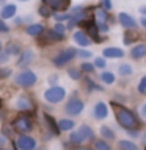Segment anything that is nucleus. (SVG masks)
<instances>
[{"label":"nucleus","instance_id":"nucleus-1","mask_svg":"<svg viewBox=\"0 0 146 150\" xmlns=\"http://www.w3.org/2000/svg\"><path fill=\"white\" fill-rule=\"evenodd\" d=\"M112 106L115 108V116H116V120L122 128L126 130H135L138 127V120H137L135 114L132 111H129L127 108L124 106H120L116 103H112Z\"/></svg>","mask_w":146,"mask_h":150},{"label":"nucleus","instance_id":"nucleus-2","mask_svg":"<svg viewBox=\"0 0 146 150\" xmlns=\"http://www.w3.org/2000/svg\"><path fill=\"white\" fill-rule=\"evenodd\" d=\"M66 97V91L61 86H52L44 92V100L49 103H60Z\"/></svg>","mask_w":146,"mask_h":150},{"label":"nucleus","instance_id":"nucleus-3","mask_svg":"<svg viewBox=\"0 0 146 150\" xmlns=\"http://www.w3.org/2000/svg\"><path fill=\"white\" fill-rule=\"evenodd\" d=\"M36 80H38L36 74L31 72V70H24V72L16 75V83L19 84V86H22V88L33 86V84L36 83Z\"/></svg>","mask_w":146,"mask_h":150},{"label":"nucleus","instance_id":"nucleus-4","mask_svg":"<svg viewBox=\"0 0 146 150\" xmlns=\"http://www.w3.org/2000/svg\"><path fill=\"white\" fill-rule=\"evenodd\" d=\"M75 55H77V50L72 49V47H69V49H64V50H61L60 53L54 58V64L58 66V67H61V66H64L66 63H69V61L72 59Z\"/></svg>","mask_w":146,"mask_h":150},{"label":"nucleus","instance_id":"nucleus-5","mask_svg":"<svg viewBox=\"0 0 146 150\" xmlns=\"http://www.w3.org/2000/svg\"><path fill=\"white\" fill-rule=\"evenodd\" d=\"M13 128L19 131V133H27V131L33 128V122L28 116H19L13 122Z\"/></svg>","mask_w":146,"mask_h":150},{"label":"nucleus","instance_id":"nucleus-6","mask_svg":"<svg viewBox=\"0 0 146 150\" xmlns=\"http://www.w3.org/2000/svg\"><path fill=\"white\" fill-rule=\"evenodd\" d=\"M94 22H96L97 30H101V31H107L108 30L105 9H102V8H96V9H94Z\"/></svg>","mask_w":146,"mask_h":150},{"label":"nucleus","instance_id":"nucleus-7","mask_svg":"<svg viewBox=\"0 0 146 150\" xmlns=\"http://www.w3.org/2000/svg\"><path fill=\"white\" fill-rule=\"evenodd\" d=\"M83 108H85V103L82 100H79V98H72V100L68 102V105H66L64 110L71 116H79L80 112L83 111Z\"/></svg>","mask_w":146,"mask_h":150},{"label":"nucleus","instance_id":"nucleus-8","mask_svg":"<svg viewBox=\"0 0 146 150\" xmlns=\"http://www.w3.org/2000/svg\"><path fill=\"white\" fill-rule=\"evenodd\" d=\"M16 147L17 150H35L36 141L30 136H19L16 139Z\"/></svg>","mask_w":146,"mask_h":150},{"label":"nucleus","instance_id":"nucleus-9","mask_svg":"<svg viewBox=\"0 0 146 150\" xmlns=\"http://www.w3.org/2000/svg\"><path fill=\"white\" fill-rule=\"evenodd\" d=\"M14 106H16V110H19V111H31L33 108H35V103H33L27 96H19L16 98V102H14Z\"/></svg>","mask_w":146,"mask_h":150},{"label":"nucleus","instance_id":"nucleus-10","mask_svg":"<svg viewBox=\"0 0 146 150\" xmlns=\"http://www.w3.org/2000/svg\"><path fill=\"white\" fill-rule=\"evenodd\" d=\"M42 2L49 8L55 9V11H64L71 5V0H42Z\"/></svg>","mask_w":146,"mask_h":150},{"label":"nucleus","instance_id":"nucleus-11","mask_svg":"<svg viewBox=\"0 0 146 150\" xmlns=\"http://www.w3.org/2000/svg\"><path fill=\"white\" fill-rule=\"evenodd\" d=\"M108 114V108L105 103H102V102H99L96 103V106H94V117L99 120H102V119H105Z\"/></svg>","mask_w":146,"mask_h":150},{"label":"nucleus","instance_id":"nucleus-12","mask_svg":"<svg viewBox=\"0 0 146 150\" xmlns=\"http://www.w3.org/2000/svg\"><path fill=\"white\" fill-rule=\"evenodd\" d=\"M120 22H121V25L126 27V28H135L137 27L135 19L132 16H129L127 13H120Z\"/></svg>","mask_w":146,"mask_h":150},{"label":"nucleus","instance_id":"nucleus-13","mask_svg":"<svg viewBox=\"0 0 146 150\" xmlns=\"http://www.w3.org/2000/svg\"><path fill=\"white\" fill-rule=\"evenodd\" d=\"M130 55H132V58H134V59H141V58H145V56H146V44H138V45H135L134 49H132Z\"/></svg>","mask_w":146,"mask_h":150},{"label":"nucleus","instance_id":"nucleus-14","mask_svg":"<svg viewBox=\"0 0 146 150\" xmlns=\"http://www.w3.org/2000/svg\"><path fill=\"white\" fill-rule=\"evenodd\" d=\"M104 56L105 58H122L124 56V52L118 47H108V49L104 50Z\"/></svg>","mask_w":146,"mask_h":150},{"label":"nucleus","instance_id":"nucleus-15","mask_svg":"<svg viewBox=\"0 0 146 150\" xmlns=\"http://www.w3.org/2000/svg\"><path fill=\"white\" fill-rule=\"evenodd\" d=\"M72 38H74V41L77 42L79 45H82V47H87L89 44L88 35H87V33H83V31H75Z\"/></svg>","mask_w":146,"mask_h":150},{"label":"nucleus","instance_id":"nucleus-16","mask_svg":"<svg viewBox=\"0 0 146 150\" xmlns=\"http://www.w3.org/2000/svg\"><path fill=\"white\" fill-rule=\"evenodd\" d=\"M42 31H44V27H42L41 23H31V25L27 27V33L30 36H33V38L42 35Z\"/></svg>","mask_w":146,"mask_h":150},{"label":"nucleus","instance_id":"nucleus-17","mask_svg":"<svg viewBox=\"0 0 146 150\" xmlns=\"http://www.w3.org/2000/svg\"><path fill=\"white\" fill-rule=\"evenodd\" d=\"M14 14H16V5H5L0 16H2V19H11L14 17Z\"/></svg>","mask_w":146,"mask_h":150},{"label":"nucleus","instance_id":"nucleus-18","mask_svg":"<svg viewBox=\"0 0 146 150\" xmlns=\"http://www.w3.org/2000/svg\"><path fill=\"white\" fill-rule=\"evenodd\" d=\"M79 133L82 134V138L85 141H91L94 138V131L91 130V127H88V125H82L79 128Z\"/></svg>","mask_w":146,"mask_h":150},{"label":"nucleus","instance_id":"nucleus-19","mask_svg":"<svg viewBox=\"0 0 146 150\" xmlns=\"http://www.w3.org/2000/svg\"><path fill=\"white\" fill-rule=\"evenodd\" d=\"M74 120H71V119H61V120H58V128L61 130V131H71L74 128Z\"/></svg>","mask_w":146,"mask_h":150},{"label":"nucleus","instance_id":"nucleus-20","mask_svg":"<svg viewBox=\"0 0 146 150\" xmlns=\"http://www.w3.org/2000/svg\"><path fill=\"white\" fill-rule=\"evenodd\" d=\"M31 59H33V52L24 50V53L21 55V59H19V66H27L28 63H31Z\"/></svg>","mask_w":146,"mask_h":150},{"label":"nucleus","instance_id":"nucleus-21","mask_svg":"<svg viewBox=\"0 0 146 150\" xmlns=\"http://www.w3.org/2000/svg\"><path fill=\"white\" fill-rule=\"evenodd\" d=\"M101 136L108 139V141H112V139H115V131H113L112 128H108L107 125H102L101 127Z\"/></svg>","mask_w":146,"mask_h":150},{"label":"nucleus","instance_id":"nucleus-22","mask_svg":"<svg viewBox=\"0 0 146 150\" xmlns=\"http://www.w3.org/2000/svg\"><path fill=\"white\" fill-rule=\"evenodd\" d=\"M118 147L121 150H138V147H137L134 142H130V141H121V142L118 144Z\"/></svg>","mask_w":146,"mask_h":150},{"label":"nucleus","instance_id":"nucleus-23","mask_svg":"<svg viewBox=\"0 0 146 150\" xmlns=\"http://www.w3.org/2000/svg\"><path fill=\"white\" fill-rule=\"evenodd\" d=\"M44 119H46L47 124H49V128H50L52 131H54V133H58V131H60V128H58V124H57V122H55L54 119H52V117H50L49 114H46V116H44Z\"/></svg>","mask_w":146,"mask_h":150},{"label":"nucleus","instance_id":"nucleus-24","mask_svg":"<svg viewBox=\"0 0 146 150\" xmlns=\"http://www.w3.org/2000/svg\"><path fill=\"white\" fill-rule=\"evenodd\" d=\"M118 72H120V75H122V77H129V75H132L130 64H121L120 69H118Z\"/></svg>","mask_w":146,"mask_h":150},{"label":"nucleus","instance_id":"nucleus-25","mask_svg":"<svg viewBox=\"0 0 146 150\" xmlns=\"http://www.w3.org/2000/svg\"><path fill=\"white\" fill-rule=\"evenodd\" d=\"M69 141L72 144H80V142H83V138H82V134L79 133V131H74V133H71V136H69Z\"/></svg>","mask_w":146,"mask_h":150},{"label":"nucleus","instance_id":"nucleus-26","mask_svg":"<svg viewBox=\"0 0 146 150\" xmlns=\"http://www.w3.org/2000/svg\"><path fill=\"white\" fill-rule=\"evenodd\" d=\"M101 78H102V81L107 83V84H112L113 81H115V75H113L112 72H104L101 75Z\"/></svg>","mask_w":146,"mask_h":150},{"label":"nucleus","instance_id":"nucleus-27","mask_svg":"<svg viewBox=\"0 0 146 150\" xmlns=\"http://www.w3.org/2000/svg\"><path fill=\"white\" fill-rule=\"evenodd\" d=\"M94 149L96 150H112L105 141H96V142H94Z\"/></svg>","mask_w":146,"mask_h":150},{"label":"nucleus","instance_id":"nucleus-28","mask_svg":"<svg viewBox=\"0 0 146 150\" xmlns=\"http://www.w3.org/2000/svg\"><path fill=\"white\" fill-rule=\"evenodd\" d=\"M19 45L17 44H9L8 45V49H6V55H16V53H19Z\"/></svg>","mask_w":146,"mask_h":150},{"label":"nucleus","instance_id":"nucleus-29","mask_svg":"<svg viewBox=\"0 0 146 150\" xmlns=\"http://www.w3.org/2000/svg\"><path fill=\"white\" fill-rule=\"evenodd\" d=\"M138 92L140 94H146V77H143L138 83Z\"/></svg>","mask_w":146,"mask_h":150},{"label":"nucleus","instance_id":"nucleus-30","mask_svg":"<svg viewBox=\"0 0 146 150\" xmlns=\"http://www.w3.org/2000/svg\"><path fill=\"white\" fill-rule=\"evenodd\" d=\"M8 75H11V69L9 67H0V78H5V77H8Z\"/></svg>","mask_w":146,"mask_h":150},{"label":"nucleus","instance_id":"nucleus-31","mask_svg":"<svg viewBox=\"0 0 146 150\" xmlns=\"http://www.w3.org/2000/svg\"><path fill=\"white\" fill-rule=\"evenodd\" d=\"M68 74H69V77H72L74 80H79V78H80L79 70H77V69H74V67H72V69H69V70H68Z\"/></svg>","mask_w":146,"mask_h":150},{"label":"nucleus","instance_id":"nucleus-32","mask_svg":"<svg viewBox=\"0 0 146 150\" xmlns=\"http://www.w3.org/2000/svg\"><path fill=\"white\" fill-rule=\"evenodd\" d=\"M132 39H137L135 33H130V31H127V33H126V39H124V42H126V44H130V42H132Z\"/></svg>","mask_w":146,"mask_h":150},{"label":"nucleus","instance_id":"nucleus-33","mask_svg":"<svg viewBox=\"0 0 146 150\" xmlns=\"http://www.w3.org/2000/svg\"><path fill=\"white\" fill-rule=\"evenodd\" d=\"M39 14H41V16H44V17H49V16H50L49 6H41V8H39Z\"/></svg>","mask_w":146,"mask_h":150},{"label":"nucleus","instance_id":"nucleus-34","mask_svg":"<svg viewBox=\"0 0 146 150\" xmlns=\"http://www.w3.org/2000/svg\"><path fill=\"white\" fill-rule=\"evenodd\" d=\"M54 31H55V33H58V35H61V36H63V35H64V27L61 25V23H57V25L54 27Z\"/></svg>","mask_w":146,"mask_h":150},{"label":"nucleus","instance_id":"nucleus-35","mask_svg":"<svg viewBox=\"0 0 146 150\" xmlns=\"http://www.w3.org/2000/svg\"><path fill=\"white\" fill-rule=\"evenodd\" d=\"M82 70H85V72H93V70H94V66H93V64H88V63H83V64H82Z\"/></svg>","mask_w":146,"mask_h":150},{"label":"nucleus","instance_id":"nucleus-36","mask_svg":"<svg viewBox=\"0 0 146 150\" xmlns=\"http://www.w3.org/2000/svg\"><path fill=\"white\" fill-rule=\"evenodd\" d=\"M94 66H96V67H105V61H104V58H96Z\"/></svg>","mask_w":146,"mask_h":150},{"label":"nucleus","instance_id":"nucleus-37","mask_svg":"<svg viewBox=\"0 0 146 150\" xmlns=\"http://www.w3.org/2000/svg\"><path fill=\"white\" fill-rule=\"evenodd\" d=\"M77 55L80 56V58H89V56H91V53H89V52H87V50H79Z\"/></svg>","mask_w":146,"mask_h":150},{"label":"nucleus","instance_id":"nucleus-38","mask_svg":"<svg viewBox=\"0 0 146 150\" xmlns=\"http://www.w3.org/2000/svg\"><path fill=\"white\" fill-rule=\"evenodd\" d=\"M102 2H104L105 9H112V0H102Z\"/></svg>","mask_w":146,"mask_h":150},{"label":"nucleus","instance_id":"nucleus-39","mask_svg":"<svg viewBox=\"0 0 146 150\" xmlns=\"http://www.w3.org/2000/svg\"><path fill=\"white\" fill-rule=\"evenodd\" d=\"M140 112H141V116H143L145 119H146V103H143V105H141V108H140Z\"/></svg>","mask_w":146,"mask_h":150},{"label":"nucleus","instance_id":"nucleus-40","mask_svg":"<svg viewBox=\"0 0 146 150\" xmlns=\"http://www.w3.org/2000/svg\"><path fill=\"white\" fill-rule=\"evenodd\" d=\"M3 31H8V25H5V23L0 21V33H3Z\"/></svg>","mask_w":146,"mask_h":150},{"label":"nucleus","instance_id":"nucleus-41","mask_svg":"<svg viewBox=\"0 0 146 150\" xmlns=\"http://www.w3.org/2000/svg\"><path fill=\"white\" fill-rule=\"evenodd\" d=\"M66 17H68V16H64V14H58V13L55 14V19H57V21H64Z\"/></svg>","mask_w":146,"mask_h":150},{"label":"nucleus","instance_id":"nucleus-42","mask_svg":"<svg viewBox=\"0 0 146 150\" xmlns=\"http://www.w3.org/2000/svg\"><path fill=\"white\" fill-rule=\"evenodd\" d=\"M127 131H129V134H130V136H134V138H135V136H138V133H137L135 130H127Z\"/></svg>","mask_w":146,"mask_h":150},{"label":"nucleus","instance_id":"nucleus-43","mask_svg":"<svg viewBox=\"0 0 146 150\" xmlns=\"http://www.w3.org/2000/svg\"><path fill=\"white\" fill-rule=\"evenodd\" d=\"M141 25H143V28H145V30H146V17H143V19H141Z\"/></svg>","mask_w":146,"mask_h":150},{"label":"nucleus","instance_id":"nucleus-44","mask_svg":"<svg viewBox=\"0 0 146 150\" xmlns=\"http://www.w3.org/2000/svg\"><path fill=\"white\" fill-rule=\"evenodd\" d=\"M140 11L143 13V14H146V6H141V8H140Z\"/></svg>","mask_w":146,"mask_h":150},{"label":"nucleus","instance_id":"nucleus-45","mask_svg":"<svg viewBox=\"0 0 146 150\" xmlns=\"http://www.w3.org/2000/svg\"><path fill=\"white\" fill-rule=\"evenodd\" d=\"M74 150H87V149H82V147H77V149H74Z\"/></svg>","mask_w":146,"mask_h":150},{"label":"nucleus","instance_id":"nucleus-46","mask_svg":"<svg viewBox=\"0 0 146 150\" xmlns=\"http://www.w3.org/2000/svg\"><path fill=\"white\" fill-rule=\"evenodd\" d=\"M0 52H2V42H0Z\"/></svg>","mask_w":146,"mask_h":150},{"label":"nucleus","instance_id":"nucleus-47","mask_svg":"<svg viewBox=\"0 0 146 150\" xmlns=\"http://www.w3.org/2000/svg\"><path fill=\"white\" fill-rule=\"evenodd\" d=\"M21 2H27V0H21Z\"/></svg>","mask_w":146,"mask_h":150},{"label":"nucleus","instance_id":"nucleus-48","mask_svg":"<svg viewBox=\"0 0 146 150\" xmlns=\"http://www.w3.org/2000/svg\"><path fill=\"white\" fill-rule=\"evenodd\" d=\"M0 106H2V100H0Z\"/></svg>","mask_w":146,"mask_h":150},{"label":"nucleus","instance_id":"nucleus-49","mask_svg":"<svg viewBox=\"0 0 146 150\" xmlns=\"http://www.w3.org/2000/svg\"><path fill=\"white\" fill-rule=\"evenodd\" d=\"M0 2H3V0H0Z\"/></svg>","mask_w":146,"mask_h":150},{"label":"nucleus","instance_id":"nucleus-50","mask_svg":"<svg viewBox=\"0 0 146 150\" xmlns=\"http://www.w3.org/2000/svg\"><path fill=\"white\" fill-rule=\"evenodd\" d=\"M145 150H146V149H145Z\"/></svg>","mask_w":146,"mask_h":150}]
</instances>
